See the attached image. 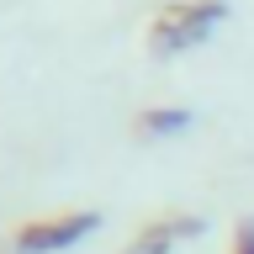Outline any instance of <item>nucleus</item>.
<instances>
[{"mask_svg":"<svg viewBox=\"0 0 254 254\" xmlns=\"http://www.w3.org/2000/svg\"><path fill=\"white\" fill-rule=\"evenodd\" d=\"M222 16H228V0H170L148 21V48L154 53H186L222 27Z\"/></svg>","mask_w":254,"mask_h":254,"instance_id":"nucleus-1","label":"nucleus"},{"mask_svg":"<svg viewBox=\"0 0 254 254\" xmlns=\"http://www.w3.org/2000/svg\"><path fill=\"white\" fill-rule=\"evenodd\" d=\"M95 228H101V212H48V217H32L21 228H11L5 254H64L79 238H90Z\"/></svg>","mask_w":254,"mask_h":254,"instance_id":"nucleus-2","label":"nucleus"},{"mask_svg":"<svg viewBox=\"0 0 254 254\" xmlns=\"http://www.w3.org/2000/svg\"><path fill=\"white\" fill-rule=\"evenodd\" d=\"M196 233H201V217H190V212H164V217L143 222L122 254H175L186 238H196Z\"/></svg>","mask_w":254,"mask_h":254,"instance_id":"nucleus-3","label":"nucleus"},{"mask_svg":"<svg viewBox=\"0 0 254 254\" xmlns=\"http://www.w3.org/2000/svg\"><path fill=\"white\" fill-rule=\"evenodd\" d=\"M196 122L186 106H148L138 111V122H132V132L138 138H170V132H186V127Z\"/></svg>","mask_w":254,"mask_h":254,"instance_id":"nucleus-4","label":"nucleus"},{"mask_svg":"<svg viewBox=\"0 0 254 254\" xmlns=\"http://www.w3.org/2000/svg\"><path fill=\"white\" fill-rule=\"evenodd\" d=\"M228 254H254V217L249 222H238V233H233V249Z\"/></svg>","mask_w":254,"mask_h":254,"instance_id":"nucleus-5","label":"nucleus"}]
</instances>
